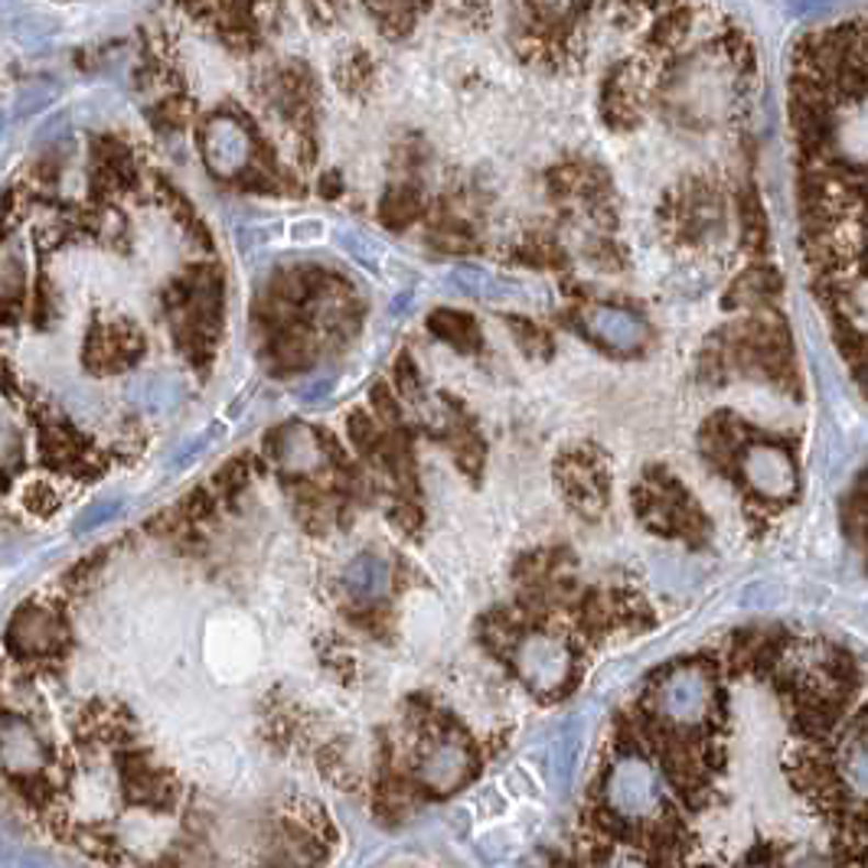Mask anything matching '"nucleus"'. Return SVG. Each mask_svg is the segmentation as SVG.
<instances>
[{"label": "nucleus", "instance_id": "obj_1", "mask_svg": "<svg viewBox=\"0 0 868 868\" xmlns=\"http://www.w3.org/2000/svg\"><path fill=\"white\" fill-rule=\"evenodd\" d=\"M598 787L605 816L620 826H653L669 807L666 770L660 760L627 744H618V751L605 760Z\"/></svg>", "mask_w": 868, "mask_h": 868}, {"label": "nucleus", "instance_id": "obj_2", "mask_svg": "<svg viewBox=\"0 0 868 868\" xmlns=\"http://www.w3.org/2000/svg\"><path fill=\"white\" fill-rule=\"evenodd\" d=\"M715 702H719L715 669L706 660H689L663 673H653V679L643 689L640 709L650 722L663 729L699 732L712 722Z\"/></svg>", "mask_w": 868, "mask_h": 868}, {"label": "nucleus", "instance_id": "obj_3", "mask_svg": "<svg viewBox=\"0 0 868 868\" xmlns=\"http://www.w3.org/2000/svg\"><path fill=\"white\" fill-rule=\"evenodd\" d=\"M630 503L636 516L643 519V526H650L653 532L666 539H686L699 545L709 536L706 512L666 467H650L640 487L630 496Z\"/></svg>", "mask_w": 868, "mask_h": 868}, {"label": "nucleus", "instance_id": "obj_4", "mask_svg": "<svg viewBox=\"0 0 868 868\" xmlns=\"http://www.w3.org/2000/svg\"><path fill=\"white\" fill-rule=\"evenodd\" d=\"M512 663L522 683L542 699L568 692L578 679V656L572 643L552 630H519L512 643Z\"/></svg>", "mask_w": 868, "mask_h": 868}, {"label": "nucleus", "instance_id": "obj_5", "mask_svg": "<svg viewBox=\"0 0 868 868\" xmlns=\"http://www.w3.org/2000/svg\"><path fill=\"white\" fill-rule=\"evenodd\" d=\"M735 484H742L747 499H760V512L767 516L797 494V464L784 444L751 441L739 458Z\"/></svg>", "mask_w": 868, "mask_h": 868}, {"label": "nucleus", "instance_id": "obj_6", "mask_svg": "<svg viewBox=\"0 0 868 868\" xmlns=\"http://www.w3.org/2000/svg\"><path fill=\"white\" fill-rule=\"evenodd\" d=\"M555 481L562 487L565 503L588 516V519H598L611 499V471H608V461L598 448L591 444H582V448H572L559 458L555 464Z\"/></svg>", "mask_w": 868, "mask_h": 868}, {"label": "nucleus", "instance_id": "obj_7", "mask_svg": "<svg viewBox=\"0 0 868 868\" xmlns=\"http://www.w3.org/2000/svg\"><path fill=\"white\" fill-rule=\"evenodd\" d=\"M582 330L595 343H601L615 353H623V357L640 353L650 343L646 320L633 311H623V307H588L582 314Z\"/></svg>", "mask_w": 868, "mask_h": 868}, {"label": "nucleus", "instance_id": "obj_8", "mask_svg": "<svg viewBox=\"0 0 868 868\" xmlns=\"http://www.w3.org/2000/svg\"><path fill=\"white\" fill-rule=\"evenodd\" d=\"M471 774V751L461 742H438L421 760V777L425 784L438 787V790H451L458 787L461 780H467Z\"/></svg>", "mask_w": 868, "mask_h": 868}, {"label": "nucleus", "instance_id": "obj_9", "mask_svg": "<svg viewBox=\"0 0 868 868\" xmlns=\"http://www.w3.org/2000/svg\"><path fill=\"white\" fill-rule=\"evenodd\" d=\"M140 353V337L134 330H95L89 340V363L92 370H119Z\"/></svg>", "mask_w": 868, "mask_h": 868}, {"label": "nucleus", "instance_id": "obj_10", "mask_svg": "<svg viewBox=\"0 0 868 868\" xmlns=\"http://www.w3.org/2000/svg\"><path fill=\"white\" fill-rule=\"evenodd\" d=\"M428 330H431L435 337H441L444 343H451L454 350H464V353H471V350L481 347V327H477V320H474L471 314H464V311H451V307L435 311V314L428 317Z\"/></svg>", "mask_w": 868, "mask_h": 868}, {"label": "nucleus", "instance_id": "obj_11", "mask_svg": "<svg viewBox=\"0 0 868 868\" xmlns=\"http://www.w3.org/2000/svg\"><path fill=\"white\" fill-rule=\"evenodd\" d=\"M601 102H605V119L618 127H633L640 122V112H636V95L627 82V76L615 69L611 79L605 82V92H601Z\"/></svg>", "mask_w": 868, "mask_h": 868}, {"label": "nucleus", "instance_id": "obj_12", "mask_svg": "<svg viewBox=\"0 0 868 868\" xmlns=\"http://www.w3.org/2000/svg\"><path fill=\"white\" fill-rule=\"evenodd\" d=\"M777 291H780L777 271L767 268V264H754V268H747L742 278L735 281L732 301H739L742 307H757V304H767Z\"/></svg>", "mask_w": 868, "mask_h": 868}, {"label": "nucleus", "instance_id": "obj_13", "mask_svg": "<svg viewBox=\"0 0 868 868\" xmlns=\"http://www.w3.org/2000/svg\"><path fill=\"white\" fill-rule=\"evenodd\" d=\"M379 216H382V223H385L388 229H405V226H412V223L421 216V196H418V190H412V187H395V190H388L385 200H382Z\"/></svg>", "mask_w": 868, "mask_h": 868}, {"label": "nucleus", "instance_id": "obj_14", "mask_svg": "<svg viewBox=\"0 0 868 868\" xmlns=\"http://www.w3.org/2000/svg\"><path fill=\"white\" fill-rule=\"evenodd\" d=\"M739 216H742V243L747 251L760 255L767 246V216H764V206L757 200L754 190H747L742 200H739Z\"/></svg>", "mask_w": 868, "mask_h": 868}, {"label": "nucleus", "instance_id": "obj_15", "mask_svg": "<svg viewBox=\"0 0 868 868\" xmlns=\"http://www.w3.org/2000/svg\"><path fill=\"white\" fill-rule=\"evenodd\" d=\"M56 630H59L56 620L46 611H36V608L23 611L13 623V636H20V646H26V650H49Z\"/></svg>", "mask_w": 868, "mask_h": 868}, {"label": "nucleus", "instance_id": "obj_16", "mask_svg": "<svg viewBox=\"0 0 868 868\" xmlns=\"http://www.w3.org/2000/svg\"><path fill=\"white\" fill-rule=\"evenodd\" d=\"M578 757H582V732H578V722H568L562 729V735L555 739V777H559L562 790L572 787V780L578 774Z\"/></svg>", "mask_w": 868, "mask_h": 868}, {"label": "nucleus", "instance_id": "obj_17", "mask_svg": "<svg viewBox=\"0 0 868 868\" xmlns=\"http://www.w3.org/2000/svg\"><path fill=\"white\" fill-rule=\"evenodd\" d=\"M519 830H491L477 839V853L487 866H509L519 856Z\"/></svg>", "mask_w": 868, "mask_h": 868}, {"label": "nucleus", "instance_id": "obj_18", "mask_svg": "<svg viewBox=\"0 0 868 868\" xmlns=\"http://www.w3.org/2000/svg\"><path fill=\"white\" fill-rule=\"evenodd\" d=\"M314 357V347H311V337L301 334V330H281L274 337V360L288 370H297V367H307Z\"/></svg>", "mask_w": 868, "mask_h": 868}, {"label": "nucleus", "instance_id": "obj_19", "mask_svg": "<svg viewBox=\"0 0 868 868\" xmlns=\"http://www.w3.org/2000/svg\"><path fill=\"white\" fill-rule=\"evenodd\" d=\"M350 441L357 444L360 454L375 458V454L382 451L385 431H382V425H379L372 415H367V412H353V415H350Z\"/></svg>", "mask_w": 868, "mask_h": 868}, {"label": "nucleus", "instance_id": "obj_20", "mask_svg": "<svg viewBox=\"0 0 868 868\" xmlns=\"http://www.w3.org/2000/svg\"><path fill=\"white\" fill-rule=\"evenodd\" d=\"M506 324H509V330L516 334V343H519L529 357H549V353H552V340H549V334L539 330L532 320H526V317H506Z\"/></svg>", "mask_w": 868, "mask_h": 868}, {"label": "nucleus", "instance_id": "obj_21", "mask_svg": "<svg viewBox=\"0 0 868 868\" xmlns=\"http://www.w3.org/2000/svg\"><path fill=\"white\" fill-rule=\"evenodd\" d=\"M20 284H23V268H20V258L13 246L0 248V301H10L20 294Z\"/></svg>", "mask_w": 868, "mask_h": 868}, {"label": "nucleus", "instance_id": "obj_22", "mask_svg": "<svg viewBox=\"0 0 868 868\" xmlns=\"http://www.w3.org/2000/svg\"><path fill=\"white\" fill-rule=\"evenodd\" d=\"M519 255V261H526V264H536V268H552V264H559L562 261V251H559V246H552L549 239H542V236H532L526 246L516 251Z\"/></svg>", "mask_w": 868, "mask_h": 868}, {"label": "nucleus", "instance_id": "obj_23", "mask_svg": "<svg viewBox=\"0 0 868 868\" xmlns=\"http://www.w3.org/2000/svg\"><path fill=\"white\" fill-rule=\"evenodd\" d=\"M392 382H395L398 395H405V398H415V395H418V388H421V375H418V367L412 363L408 353H402V357L395 360Z\"/></svg>", "mask_w": 868, "mask_h": 868}, {"label": "nucleus", "instance_id": "obj_24", "mask_svg": "<svg viewBox=\"0 0 868 868\" xmlns=\"http://www.w3.org/2000/svg\"><path fill=\"white\" fill-rule=\"evenodd\" d=\"M595 868H653L636 849H630V846H611L601 859H598V866Z\"/></svg>", "mask_w": 868, "mask_h": 868}, {"label": "nucleus", "instance_id": "obj_25", "mask_svg": "<svg viewBox=\"0 0 868 868\" xmlns=\"http://www.w3.org/2000/svg\"><path fill=\"white\" fill-rule=\"evenodd\" d=\"M372 408H375V415H379L385 425H398V421H402V418H398V398L392 395L388 385H375V388H372Z\"/></svg>", "mask_w": 868, "mask_h": 868}, {"label": "nucleus", "instance_id": "obj_26", "mask_svg": "<svg viewBox=\"0 0 868 868\" xmlns=\"http://www.w3.org/2000/svg\"><path fill=\"white\" fill-rule=\"evenodd\" d=\"M248 481V467L246 461H229L223 471H219V477H216V487L223 491V494H236V491H243Z\"/></svg>", "mask_w": 868, "mask_h": 868}, {"label": "nucleus", "instance_id": "obj_27", "mask_svg": "<svg viewBox=\"0 0 868 868\" xmlns=\"http://www.w3.org/2000/svg\"><path fill=\"white\" fill-rule=\"evenodd\" d=\"M375 13H385V23H382L385 33H405L415 20L412 7H375Z\"/></svg>", "mask_w": 868, "mask_h": 868}, {"label": "nucleus", "instance_id": "obj_28", "mask_svg": "<svg viewBox=\"0 0 868 868\" xmlns=\"http://www.w3.org/2000/svg\"><path fill=\"white\" fill-rule=\"evenodd\" d=\"M506 784H509V793L512 797H539V784L532 780V774L526 767H512L509 777H506Z\"/></svg>", "mask_w": 868, "mask_h": 868}, {"label": "nucleus", "instance_id": "obj_29", "mask_svg": "<svg viewBox=\"0 0 868 868\" xmlns=\"http://www.w3.org/2000/svg\"><path fill=\"white\" fill-rule=\"evenodd\" d=\"M372 76V63L370 56H353L350 63H347V69H343V86L347 89H360V82H367Z\"/></svg>", "mask_w": 868, "mask_h": 868}, {"label": "nucleus", "instance_id": "obj_30", "mask_svg": "<svg viewBox=\"0 0 868 868\" xmlns=\"http://www.w3.org/2000/svg\"><path fill=\"white\" fill-rule=\"evenodd\" d=\"M392 516H395V526H402L405 532H415V529L421 526V509H418L415 503H402V506H395Z\"/></svg>", "mask_w": 868, "mask_h": 868}, {"label": "nucleus", "instance_id": "obj_31", "mask_svg": "<svg viewBox=\"0 0 868 868\" xmlns=\"http://www.w3.org/2000/svg\"><path fill=\"white\" fill-rule=\"evenodd\" d=\"M481 803L484 807H477L484 816H503L506 813V797L499 793V790H494V787H487L484 793H481Z\"/></svg>", "mask_w": 868, "mask_h": 868}, {"label": "nucleus", "instance_id": "obj_32", "mask_svg": "<svg viewBox=\"0 0 868 868\" xmlns=\"http://www.w3.org/2000/svg\"><path fill=\"white\" fill-rule=\"evenodd\" d=\"M735 868H770V866H764V863H744V866H735Z\"/></svg>", "mask_w": 868, "mask_h": 868}, {"label": "nucleus", "instance_id": "obj_33", "mask_svg": "<svg viewBox=\"0 0 868 868\" xmlns=\"http://www.w3.org/2000/svg\"><path fill=\"white\" fill-rule=\"evenodd\" d=\"M866 868H868V866H866Z\"/></svg>", "mask_w": 868, "mask_h": 868}]
</instances>
